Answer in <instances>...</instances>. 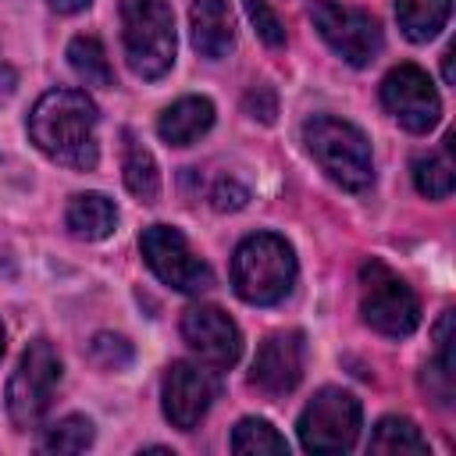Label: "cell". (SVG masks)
Returning <instances> with one entry per match:
<instances>
[{"label": "cell", "mask_w": 456, "mask_h": 456, "mask_svg": "<svg viewBox=\"0 0 456 456\" xmlns=\"http://www.w3.org/2000/svg\"><path fill=\"white\" fill-rule=\"evenodd\" d=\"M246 200H249V189L239 185L235 178H217V185L210 189L214 210H239V207H246Z\"/></svg>", "instance_id": "484cf974"}, {"label": "cell", "mask_w": 456, "mask_h": 456, "mask_svg": "<svg viewBox=\"0 0 456 456\" xmlns=\"http://www.w3.org/2000/svg\"><path fill=\"white\" fill-rule=\"evenodd\" d=\"M64 221L75 239L100 242L118 228V207L103 192H78V196H71Z\"/></svg>", "instance_id": "2e32d148"}, {"label": "cell", "mask_w": 456, "mask_h": 456, "mask_svg": "<svg viewBox=\"0 0 456 456\" xmlns=\"http://www.w3.org/2000/svg\"><path fill=\"white\" fill-rule=\"evenodd\" d=\"M68 64L86 86H100V89L114 86V68H110L107 50L96 36H75L68 43Z\"/></svg>", "instance_id": "d6986e66"}, {"label": "cell", "mask_w": 456, "mask_h": 456, "mask_svg": "<svg viewBox=\"0 0 456 456\" xmlns=\"http://www.w3.org/2000/svg\"><path fill=\"white\" fill-rule=\"evenodd\" d=\"M360 314L374 331L388 338H403L420 324V299L392 267H385L381 260H363L360 264Z\"/></svg>", "instance_id": "5b68a950"}, {"label": "cell", "mask_w": 456, "mask_h": 456, "mask_svg": "<svg viewBox=\"0 0 456 456\" xmlns=\"http://www.w3.org/2000/svg\"><path fill=\"white\" fill-rule=\"evenodd\" d=\"M445 142H449L445 153H424L413 160V185L428 200H449V192H452V160H449L452 135Z\"/></svg>", "instance_id": "44dd1931"}, {"label": "cell", "mask_w": 456, "mask_h": 456, "mask_svg": "<svg viewBox=\"0 0 456 456\" xmlns=\"http://www.w3.org/2000/svg\"><path fill=\"white\" fill-rule=\"evenodd\" d=\"M182 338L214 370H228L239 360V353H242V331H239V324L221 306H210V303L189 306L182 314Z\"/></svg>", "instance_id": "8fae6325"}, {"label": "cell", "mask_w": 456, "mask_h": 456, "mask_svg": "<svg viewBox=\"0 0 456 456\" xmlns=\"http://www.w3.org/2000/svg\"><path fill=\"white\" fill-rule=\"evenodd\" d=\"M53 11H61V14H75V11H82V7H89L93 0H46Z\"/></svg>", "instance_id": "4316f807"}, {"label": "cell", "mask_w": 456, "mask_h": 456, "mask_svg": "<svg viewBox=\"0 0 456 456\" xmlns=\"http://www.w3.org/2000/svg\"><path fill=\"white\" fill-rule=\"evenodd\" d=\"M189 28H192V46L210 61L228 57V50L235 46V18L228 0H192Z\"/></svg>", "instance_id": "5bb4252c"}, {"label": "cell", "mask_w": 456, "mask_h": 456, "mask_svg": "<svg viewBox=\"0 0 456 456\" xmlns=\"http://www.w3.org/2000/svg\"><path fill=\"white\" fill-rule=\"evenodd\" d=\"M139 249H142V260L150 264V271L178 292L200 296L214 285V271L189 249L185 235L171 224H150L139 239Z\"/></svg>", "instance_id": "9c48e42d"}, {"label": "cell", "mask_w": 456, "mask_h": 456, "mask_svg": "<svg viewBox=\"0 0 456 456\" xmlns=\"http://www.w3.org/2000/svg\"><path fill=\"white\" fill-rule=\"evenodd\" d=\"M303 363H306L303 331H274L256 349L249 381L267 395H285L303 381Z\"/></svg>", "instance_id": "4fadbf2b"}, {"label": "cell", "mask_w": 456, "mask_h": 456, "mask_svg": "<svg viewBox=\"0 0 456 456\" xmlns=\"http://www.w3.org/2000/svg\"><path fill=\"white\" fill-rule=\"evenodd\" d=\"M0 356H4V328H0Z\"/></svg>", "instance_id": "f1b7e54d"}, {"label": "cell", "mask_w": 456, "mask_h": 456, "mask_svg": "<svg viewBox=\"0 0 456 456\" xmlns=\"http://www.w3.org/2000/svg\"><path fill=\"white\" fill-rule=\"evenodd\" d=\"M442 71H445V82H452L456 78V71H452V46L445 50V57H442Z\"/></svg>", "instance_id": "83f0119b"}, {"label": "cell", "mask_w": 456, "mask_h": 456, "mask_svg": "<svg viewBox=\"0 0 456 456\" xmlns=\"http://www.w3.org/2000/svg\"><path fill=\"white\" fill-rule=\"evenodd\" d=\"M61 385V356L46 338L28 342L18 360V370L7 381V413L18 428H36Z\"/></svg>", "instance_id": "52a82bcc"}, {"label": "cell", "mask_w": 456, "mask_h": 456, "mask_svg": "<svg viewBox=\"0 0 456 456\" xmlns=\"http://www.w3.org/2000/svg\"><path fill=\"white\" fill-rule=\"evenodd\" d=\"M303 142L335 185L349 192H363L374 182L370 142L356 125L331 118V114H317L303 125Z\"/></svg>", "instance_id": "3957f363"}, {"label": "cell", "mask_w": 456, "mask_h": 456, "mask_svg": "<svg viewBox=\"0 0 456 456\" xmlns=\"http://www.w3.org/2000/svg\"><path fill=\"white\" fill-rule=\"evenodd\" d=\"M360 399L346 388H321L299 413L296 431H299V445L306 452H346L356 445L360 438Z\"/></svg>", "instance_id": "8992f818"}, {"label": "cell", "mask_w": 456, "mask_h": 456, "mask_svg": "<svg viewBox=\"0 0 456 456\" xmlns=\"http://www.w3.org/2000/svg\"><path fill=\"white\" fill-rule=\"evenodd\" d=\"M121 43L128 68L153 82L175 64V14L167 0H121Z\"/></svg>", "instance_id": "277c9868"}, {"label": "cell", "mask_w": 456, "mask_h": 456, "mask_svg": "<svg viewBox=\"0 0 456 456\" xmlns=\"http://www.w3.org/2000/svg\"><path fill=\"white\" fill-rule=\"evenodd\" d=\"M232 452L239 456H260V452H289V442L260 417H246L232 431Z\"/></svg>", "instance_id": "7402d4cb"}, {"label": "cell", "mask_w": 456, "mask_h": 456, "mask_svg": "<svg viewBox=\"0 0 456 456\" xmlns=\"http://www.w3.org/2000/svg\"><path fill=\"white\" fill-rule=\"evenodd\" d=\"M89 445H93V420L78 413H68L57 424H50L39 442L43 452H82Z\"/></svg>", "instance_id": "603a6c76"}, {"label": "cell", "mask_w": 456, "mask_h": 456, "mask_svg": "<svg viewBox=\"0 0 456 456\" xmlns=\"http://www.w3.org/2000/svg\"><path fill=\"white\" fill-rule=\"evenodd\" d=\"M232 285L253 306L281 303L296 285V253L274 232H256L239 242L232 256Z\"/></svg>", "instance_id": "7a4b0ae2"}, {"label": "cell", "mask_w": 456, "mask_h": 456, "mask_svg": "<svg viewBox=\"0 0 456 456\" xmlns=\"http://www.w3.org/2000/svg\"><path fill=\"white\" fill-rule=\"evenodd\" d=\"M246 14H249V21L256 25V36L267 46H281L285 43V28H281V21H278V14L271 11L267 0H246Z\"/></svg>", "instance_id": "cb8c5ba5"}, {"label": "cell", "mask_w": 456, "mask_h": 456, "mask_svg": "<svg viewBox=\"0 0 456 456\" xmlns=\"http://www.w3.org/2000/svg\"><path fill=\"white\" fill-rule=\"evenodd\" d=\"M210 125H214V103L207 96H182L160 114L157 132L167 146H189L200 135H207Z\"/></svg>", "instance_id": "9a60e30c"}, {"label": "cell", "mask_w": 456, "mask_h": 456, "mask_svg": "<svg viewBox=\"0 0 456 456\" xmlns=\"http://www.w3.org/2000/svg\"><path fill=\"white\" fill-rule=\"evenodd\" d=\"M381 103L406 132H431L442 118V100L435 82L417 64H399L381 78Z\"/></svg>", "instance_id": "30bf717a"}, {"label": "cell", "mask_w": 456, "mask_h": 456, "mask_svg": "<svg viewBox=\"0 0 456 456\" xmlns=\"http://www.w3.org/2000/svg\"><path fill=\"white\" fill-rule=\"evenodd\" d=\"M93 360L107 370H121L132 360V346L121 335H96L93 338Z\"/></svg>", "instance_id": "d4e9b609"}, {"label": "cell", "mask_w": 456, "mask_h": 456, "mask_svg": "<svg viewBox=\"0 0 456 456\" xmlns=\"http://www.w3.org/2000/svg\"><path fill=\"white\" fill-rule=\"evenodd\" d=\"M121 167H125V185L132 196H139L142 203H153L160 196V171H157V160L153 153L132 135L125 132L121 135Z\"/></svg>", "instance_id": "e0dca14e"}, {"label": "cell", "mask_w": 456, "mask_h": 456, "mask_svg": "<svg viewBox=\"0 0 456 456\" xmlns=\"http://www.w3.org/2000/svg\"><path fill=\"white\" fill-rule=\"evenodd\" d=\"M370 452H417L424 456L428 452V438L420 435V428L410 420V417H381L378 428L370 431V442H367Z\"/></svg>", "instance_id": "ffe728a7"}, {"label": "cell", "mask_w": 456, "mask_h": 456, "mask_svg": "<svg viewBox=\"0 0 456 456\" xmlns=\"http://www.w3.org/2000/svg\"><path fill=\"white\" fill-rule=\"evenodd\" d=\"M160 395H164V417H167L178 431H192V428L207 417V410H210V403H214V395H217V385H214V378H210L207 370H200L196 363L175 360V363L167 367V374H164Z\"/></svg>", "instance_id": "7c38bea8"}, {"label": "cell", "mask_w": 456, "mask_h": 456, "mask_svg": "<svg viewBox=\"0 0 456 456\" xmlns=\"http://www.w3.org/2000/svg\"><path fill=\"white\" fill-rule=\"evenodd\" d=\"M310 18L321 39L353 68H363L381 53V25L367 11L346 7L338 0H314Z\"/></svg>", "instance_id": "ba28073f"}, {"label": "cell", "mask_w": 456, "mask_h": 456, "mask_svg": "<svg viewBox=\"0 0 456 456\" xmlns=\"http://www.w3.org/2000/svg\"><path fill=\"white\" fill-rule=\"evenodd\" d=\"M449 11H452V0H395L399 28H403L406 39H413V43L435 39V36L445 28Z\"/></svg>", "instance_id": "ac0fdd59"}, {"label": "cell", "mask_w": 456, "mask_h": 456, "mask_svg": "<svg viewBox=\"0 0 456 456\" xmlns=\"http://www.w3.org/2000/svg\"><path fill=\"white\" fill-rule=\"evenodd\" d=\"M96 103L78 89H50L36 100L28 114L32 142L57 164L71 171H93L100 160L96 142Z\"/></svg>", "instance_id": "6da1fadb"}]
</instances>
